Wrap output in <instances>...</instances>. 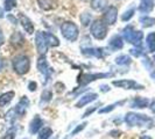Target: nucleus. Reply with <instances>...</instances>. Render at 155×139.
Wrapping results in <instances>:
<instances>
[{
  "label": "nucleus",
  "mask_w": 155,
  "mask_h": 139,
  "mask_svg": "<svg viewBox=\"0 0 155 139\" xmlns=\"http://www.w3.org/2000/svg\"><path fill=\"white\" fill-rule=\"evenodd\" d=\"M35 44H36V49H38L39 54H45L48 48L60 45V41L55 35L50 34V32L38 31L36 36H35Z\"/></svg>",
  "instance_id": "1"
},
{
  "label": "nucleus",
  "mask_w": 155,
  "mask_h": 139,
  "mask_svg": "<svg viewBox=\"0 0 155 139\" xmlns=\"http://www.w3.org/2000/svg\"><path fill=\"white\" fill-rule=\"evenodd\" d=\"M125 122L130 126H150L153 125V121L150 117L137 113H128L125 116Z\"/></svg>",
  "instance_id": "2"
},
{
  "label": "nucleus",
  "mask_w": 155,
  "mask_h": 139,
  "mask_svg": "<svg viewBox=\"0 0 155 139\" xmlns=\"http://www.w3.org/2000/svg\"><path fill=\"white\" fill-rule=\"evenodd\" d=\"M123 36L126 42L135 46H141V42L143 39V32L140 30H134L132 26H127L123 30Z\"/></svg>",
  "instance_id": "3"
},
{
  "label": "nucleus",
  "mask_w": 155,
  "mask_h": 139,
  "mask_svg": "<svg viewBox=\"0 0 155 139\" xmlns=\"http://www.w3.org/2000/svg\"><path fill=\"white\" fill-rule=\"evenodd\" d=\"M61 32L63 37L70 42L76 41L78 37V28L75 23L72 22H64L61 26Z\"/></svg>",
  "instance_id": "4"
},
{
  "label": "nucleus",
  "mask_w": 155,
  "mask_h": 139,
  "mask_svg": "<svg viewBox=\"0 0 155 139\" xmlns=\"http://www.w3.org/2000/svg\"><path fill=\"white\" fill-rule=\"evenodd\" d=\"M31 62L27 56H16L13 59V69L18 74H26L29 70Z\"/></svg>",
  "instance_id": "5"
},
{
  "label": "nucleus",
  "mask_w": 155,
  "mask_h": 139,
  "mask_svg": "<svg viewBox=\"0 0 155 139\" xmlns=\"http://www.w3.org/2000/svg\"><path fill=\"white\" fill-rule=\"evenodd\" d=\"M90 31L92 34V36L97 39H104L107 35V26L106 23L101 20H96L91 24Z\"/></svg>",
  "instance_id": "6"
},
{
  "label": "nucleus",
  "mask_w": 155,
  "mask_h": 139,
  "mask_svg": "<svg viewBox=\"0 0 155 139\" xmlns=\"http://www.w3.org/2000/svg\"><path fill=\"white\" fill-rule=\"evenodd\" d=\"M112 85L116 86V87H120V88H124V89H143V86L139 85L137 81L134 80H116L112 82Z\"/></svg>",
  "instance_id": "7"
},
{
  "label": "nucleus",
  "mask_w": 155,
  "mask_h": 139,
  "mask_svg": "<svg viewBox=\"0 0 155 139\" xmlns=\"http://www.w3.org/2000/svg\"><path fill=\"white\" fill-rule=\"evenodd\" d=\"M38 70L40 71V73L43 74V77L46 78L47 81H48L49 78H50V74L53 73V70L49 67L48 62H47V58L45 54H41V57H40L39 60H38Z\"/></svg>",
  "instance_id": "8"
},
{
  "label": "nucleus",
  "mask_w": 155,
  "mask_h": 139,
  "mask_svg": "<svg viewBox=\"0 0 155 139\" xmlns=\"http://www.w3.org/2000/svg\"><path fill=\"white\" fill-rule=\"evenodd\" d=\"M117 17H118V9H117V7L110 6L105 11L103 20H104V22L106 23V24H114L117 21Z\"/></svg>",
  "instance_id": "9"
},
{
  "label": "nucleus",
  "mask_w": 155,
  "mask_h": 139,
  "mask_svg": "<svg viewBox=\"0 0 155 139\" xmlns=\"http://www.w3.org/2000/svg\"><path fill=\"white\" fill-rule=\"evenodd\" d=\"M111 73H96V74H91V73H87V74H83L82 79H79V82L82 85H86L91 81H94L97 79H101V78H106L110 77Z\"/></svg>",
  "instance_id": "10"
},
{
  "label": "nucleus",
  "mask_w": 155,
  "mask_h": 139,
  "mask_svg": "<svg viewBox=\"0 0 155 139\" xmlns=\"http://www.w3.org/2000/svg\"><path fill=\"white\" fill-rule=\"evenodd\" d=\"M105 49H99V48H86L82 50V54L87 57H96V58H101L105 56Z\"/></svg>",
  "instance_id": "11"
},
{
  "label": "nucleus",
  "mask_w": 155,
  "mask_h": 139,
  "mask_svg": "<svg viewBox=\"0 0 155 139\" xmlns=\"http://www.w3.org/2000/svg\"><path fill=\"white\" fill-rule=\"evenodd\" d=\"M97 97H98V95H97L96 93H90V94L83 95V96L79 99V101L76 103V108H82V107H84L86 104L91 103L92 101L97 100Z\"/></svg>",
  "instance_id": "12"
},
{
  "label": "nucleus",
  "mask_w": 155,
  "mask_h": 139,
  "mask_svg": "<svg viewBox=\"0 0 155 139\" xmlns=\"http://www.w3.org/2000/svg\"><path fill=\"white\" fill-rule=\"evenodd\" d=\"M42 125H43L42 118H41L39 115H36L33 119H31V124H29V132H31V134H36V133L41 130Z\"/></svg>",
  "instance_id": "13"
},
{
  "label": "nucleus",
  "mask_w": 155,
  "mask_h": 139,
  "mask_svg": "<svg viewBox=\"0 0 155 139\" xmlns=\"http://www.w3.org/2000/svg\"><path fill=\"white\" fill-rule=\"evenodd\" d=\"M28 106H29V101H28V99L26 96H23L22 99L19 101V103L15 106V108H14L13 111L16 113V115H25Z\"/></svg>",
  "instance_id": "14"
},
{
  "label": "nucleus",
  "mask_w": 155,
  "mask_h": 139,
  "mask_svg": "<svg viewBox=\"0 0 155 139\" xmlns=\"http://www.w3.org/2000/svg\"><path fill=\"white\" fill-rule=\"evenodd\" d=\"M19 20H20V23H21V26L23 27V29L27 31L28 34H33L34 32V26H33L31 21L27 16H25L22 13H20L19 14Z\"/></svg>",
  "instance_id": "15"
},
{
  "label": "nucleus",
  "mask_w": 155,
  "mask_h": 139,
  "mask_svg": "<svg viewBox=\"0 0 155 139\" xmlns=\"http://www.w3.org/2000/svg\"><path fill=\"white\" fill-rule=\"evenodd\" d=\"M148 104H149V100L146 99V97H141V96H137V97H134L131 101V107L132 108L143 109L148 107Z\"/></svg>",
  "instance_id": "16"
},
{
  "label": "nucleus",
  "mask_w": 155,
  "mask_h": 139,
  "mask_svg": "<svg viewBox=\"0 0 155 139\" xmlns=\"http://www.w3.org/2000/svg\"><path fill=\"white\" fill-rule=\"evenodd\" d=\"M109 46L112 49V50H120V49H123V46H124V42H123V37L120 36V35H114L112 39H110L109 42Z\"/></svg>",
  "instance_id": "17"
},
{
  "label": "nucleus",
  "mask_w": 155,
  "mask_h": 139,
  "mask_svg": "<svg viewBox=\"0 0 155 139\" xmlns=\"http://www.w3.org/2000/svg\"><path fill=\"white\" fill-rule=\"evenodd\" d=\"M154 8V0H141V4L139 5V11L141 13L146 14L152 12Z\"/></svg>",
  "instance_id": "18"
},
{
  "label": "nucleus",
  "mask_w": 155,
  "mask_h": 139,
  "mask_svg": "<svg viewBox=\"0 0 155 139\" xmlns=\"http://www.w3.org/2000/svg\"><path fill=\"white\" fill-rule=\"evenodd\" d=\"M91 7L94 11H104L107 7V0H91Z\"/></svg>",
  "instance_id": "19"
},
{
  "label": "nucleus",
  "mask_w": 155,
  "mask_h": 139,
  "mask_svg": "<svg viewBox=\"0 0 155 139\" xmlns=\"http://www.w3.org/2000/svg\"><path fill=\"white\" fill-rule=\"evenodd\" d=\"M14 97V92L4 93L2 95H0V107H5L7 106L11 101Z\"/></svg>",
  "instance_id": "20"
},
{
  "label": "nucleus",
  "mask_w": 155,
  "mask_h": 139,
  "mask_svg": "<svg viewBox=\"0 0 155 139\" xmlns=\"http://www.w3.org/2000/svg\"><path fill=\"white\" fill-rule=\"evenodd\" d=\"M146 43H147V48L149 52H155V32H149L146 39Z\"/></svg>",
  "instance_id": "21"
},
{
  "label": "nucleus",
  "mask_w": 155,
  "mask_h": 139,
  "mask_svg": "<svg viewBox=\"0 0 155 139\" xmlns=\"http://www.w3.org/2000/svg\"><path fill=\"white\" fill-rule=\"evenodd\" d=\"M11 43H12L13 45H15V46L22 45L23 43H25L23 36L20 34V32H19V31H16V32H14V34L12 35V37H11Z\"/></svg>",
  "instance_id": "22"
},
{
  "label": "nucleus",
  "mask_w": 155,
  "mask_h": 139,
  "mask_svg": "<svg viewBox=\"0 0 155 139\" xmlns=\"http://www.w3.org/2000/svg\"><path fill=\"white\" fill-rule=\"evenodd\" d=\"M140 23H141L142 27L148 28V27H152V26L155 24V19L154 17H150V16H148V15L141 16V17H140Z\"/></svg>",
  "instance_id": "23"
},
{
  "label": "nucleus",
  "mask_w": 155,
  "mask_h": 139,
  "mask_svg": "<svg viewBox=\"0 0 155 139\" xmlns=\"http://www.w3.org/2000/svg\"><path fill=\"white\" fill-rule=\"evenodd\" d=\"M131 57L127 54H120L116 58V64L118 65H130L131 64Z\"/></svg>",
  "instance_id": "24"
},
{
  "label": "nucleus",
  "mask_w": 155,
  "mask_h": 139,
  "mask_svg": "<svg viewBox=\"0 0 155 139\" xmlns=\"http://www.w3.org/2000/svg\"><path fill=\"white\" fill-rule=\"evenodd\" d=\"M51 134H53V130L50 129V128H43V129H41L39 132V139H48L51 137Z\"/></svg>",
  "instance_id": "25"
},
{
  "label": "nucleus",
  "mask_w": 155,
  "mask_h": 139,
  "mask_svg": "<svg viewBox=\"0 0 155 139\" xmlns=\"http://www.w3.org/2000/svg\"><path fill=\"white\" fill-rule=\"evenodd\" d=\"M91 20H92L91 14H89V13H86V12L81 15V21H82V24H83L84 27H87V26L91 23Z\"/></svg>",
  "instance_id": "26"
},
{
  "label": "nucleus",
  "mask_w": 155,
  "mask_h": 139,
  "mask_svg": "<svg viewBox=\"0 0 155 139\" xmlns=\"http://www.w3.org/2000/svg\"><path fill=\"white\" fill-rule=\"evenodd\" d=\"M39 5L41 8L47 9V11L54 8V4L51 2V0H39Z\"/></svg>",
  "instance_id": "27"
},
{
  "label": "nucleus",
  "mask_w": 155,
  "mask_h": 139,
  "mask_svg": "<svg viewBox=\"0 0 155 139\" xmlns=\"http://www.w3.org/2000/svg\"><path fill=\"white\" fill-rule=\"evenodd\" d=\"M134 12H135V9L133 7L130 8V9H127L124 14L121 15V20H123V21H130V19H132L133 15H134Z\"/></svg>",
  "instance_id": "28"
},
{
  "label": "nucleus",
  "mask_w": 155,
  "mask_h": 139,
  "mask_svg": "<svg viewBox=\"0 0 155 139\" xmlns=\"http://www.w3.org/2000/svg\"><path fill=\"white\" fill-rule=\"evenodd\" d=\"M130 52H131V54H133L134 57H142V56H145V51H143V49H142L141 46H137V48H134V49H131Z\"/></svg>",
  "instance_id": "29"
},
{
  "label": "nucleus",
  "mask_w": 155,
  "mask_h": 139,
  "mask_svg": "<svg viewBox=\"0 0 155 139\" xmlns=\"http://www.w3.org/2000/svg\"><path fill=\"white\" fill-rule=\"evenodd\" d=\"M50 99H51V92L50 91H45L42 94V99H41V106H43L45 102L48 103L50 101Z\"/></svg>",
  "instance_id": "30"
},
{
  "label": "nucleus",
  "mask_w": 155,
  "mask_h": 139,
  "mask_svg": "<svg viewBox=\"0 0 155 139\" xmlns=\"http://www.w3.org/2000/svg\"><path fill=\"white\" fill-rule=\"evenodd\" d=\"M15 6H16V0H5L6 11H12Z\"/></svg>",
  "instance_id": "31"
},
{
  "label": "nucleus",
  "mask_w": 155,
  "mask_h": 139,
  "mask_svg": "<svg viewBox=\"0 0 155 139\" xmlns=\"http://www.w3.org/2000/svg\"><path fill=\"white\" fill-rule=\"evenodd\" d=\"M142 64L145 65V67L148 70V71H150V72H153V64H152V60L147 58V57H145L143 58V60H142Z\"/></svg>",
  "instance_id": "32"
},
{
  "label": "nucleus",
  "mask_w": 155,
  "mask_h": 139,
  "mask_svg": "<svg viewBox=\"0 0 155 139\" xmlns=\"http://www.w3.org/2000/svg\"><path fill=\"white\" fill-rule=\"evenodd\" d=\"M117 103L114 104H110V106H106V108H103L99 110V114H106V113H110V111H112L113 109L116 108Z\"/></svg>",
  "instance_id": "33"
},
{
  "label": "nucleus",
  "mask_w": 155,
  "mask_h": 139,
  "mask_svg": "<svg viewBox=\"0 0 155 139\" xmlns=\"http://www.w3.org/2000/svg\"><path fill=\"white\" fill-rule=\"evenodd\" d=\"M85 126H86V123L79 124V125H78L77 128H76V129H75V130H74V131L71 132V134H72V136H75V134H77L78 132H81V131H82V130H83V129H84V128H85Z\"/></svg>",
  "instance_id": "34"
},
{
  "label": "nucleus",
  "mask_w": 155,
  "mask_h": 139,
  "mask_svg": "<svg viewBox=\"0 0 155 139\" xmlns=\"http://www.w3.org/2000/svg\"><path fill=\"white\" fill-rule=\"evenodd\" d=\"M14 136H15V130H14V129H11L2 139H13L14 138Z\"/></svg>",
  "instance_id": "35"
},
{
  "label": "nucleus",
  "mask_w": 155,
  "mask_h": 139,
  "mask_svg": "<svg viewBox=\"0 0 155 139\" xmlns=\"http://www.w3.org/2000/svg\"><path fill=\"white\" fill-rule=\"evenodd\" d=\"M96 110H97V107H93V108L89 109V110H87V111H86L85 114H84V115H83V117H87V116L90 115V114H92V113H94V111H96Z\"/></svg>",
  "instance_id": "36"
},
{
  "label": "nucleus",
  "mask_w": 155,
  "mask_h": 139,
  "mask_svg": "<svg viewBox=\"0 0 155 139\" xmlns=\"http://www.w3.org/2000/svg\"><path fill=\"white\" fill-rule=\"evenodd\" d=\"M36 82H34V81H31V84H29V86H28V88H29V91H31V92H33V91H35V88H36Z\"/></svg>",
  "instance_id": "37"
},
{
  "label": "nucleus",
  "mask_w": 155,
  "mask_h": 139,
  "mask_svg": "<svg viewBox=\"0 0 155 139\" xmlns=\"http://www.w3.org/2000/svg\"><path fill=\"white\" fill-rule=\"evenodd\" d=\"M4 41H5V37H4V34H2V31L0 29V45L4 43Z\"/></svg>",
  "instance_id": "38"
},
{
  "label": "nucleus",
  "mask_w": 155,
  "mask_h": 139,
  "mask_svg": "<svg viewBox=\"0 0 155 139\" xmlns=\"http://www.w3.org/2000/svg\"><path fill=\"white\" fill-rule=\"evenodd\" d=\"M110 88H109V86L107 85H103L101 87V91H103V92H107Z\"/></svg>",
  "instance_id": "39"
},
{
  "label": "nucleus",
  "mask_w": 155,
  "mask_h": 139,
  "mask_svg": "<svg viewBox=\"0 0 155 139\" xmlns=\"http://www.w3.org/2000/svg\"><path fill=\"white\" fill-rule=\"evenodd\" d=\"M150 110H152L153 113H155V101H153V102L150 103Z\"/></svg>",
  "instance_id": "40"
},
{
  "label": "nucleus",
  "mask_w": 155,
  "mask_h": 139,
  "mask_svg": "<svg viewBox=\"0 0 155 139\" xmlns=\"http://www.w3.org/2000/svg\"><path fill=\"white\" fill-rule=\"evenodd\" d=\"M8 19H9V20H11V21H12V22L13 23H18V20H15V19H14V17H13V16L12 15H8Z\"/></svg>",
  "instance_id": "41"
},
{
  "label": "nucleus",
  "mask_w": 155,
  "mask_h": 139,
  "mask_svg": "<svg viewBox=\"0 0 155 139\" xmlns=\"http://www.w3.org/2000/svg\"><path fill=\"white\" fill-rule=\"evenodd\" d=\"M1 17H4V9L0 7V19H1Z\"/></svg>",
  "instance_id": "42"
},
{
  "label": "nucleus",
  "mask_w": 155,
  "mask_h": 139,
  "mask_svg": "<svg viewBox=\"0 0 155 139\" xmlns=\"http://www.w3.org/2000/svg\"><path fill=\"white\" fill-rule=\"evenodd\" d=\"M140 139H152V138H150L149 136H141V137H140Z\"/></svg>",
  "instance_id": "43"
},
{
  "label": "nucleus",
  "mask_w": 155,
  "mask_h": 139,
  "mask_svg": "<svg viewBox=\"0 0 155 139\" xmlns=\"http://www.w3.org/2000/svg\"><path fill=\"white\" fill-rule=\"evenodd\" d=\"M150 77H152V78H153V79L155 80V71H153V72L150 73Z\"/></svg>",
  "instance_id": "44"
},
{
  "label": "nucleus",
  "mask_w": 155,
  "mask_h": 139,
  "mask_svg": "<svg viewBox=\"0 0 155 139\" xmlns=\"http://www.w3.org/2000/svg\"><path fill=\"white\" fill-rule=\"evenodd\" d=\"M2 66H4V64H2V60H1V58H0V71L2 70Z\"/></svg>",
  "instance_id": "45"
},
{
  "label": "nucleus",
  "mask_w": 155,
  "mask_h": 139,
  "mask_svg": "<svg viewBox=\"0 0 155 139\" xmlns=\"http://www.w3.org/2000/svg\"><path fill=\"white\" fill-rule=\"evenodd\" d=\"M154 60H155V56H154Z\"/></svg>",
  "instance_id": "46"
}]
</instances>
